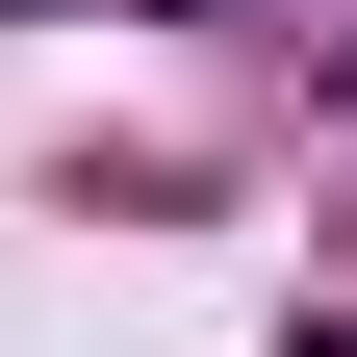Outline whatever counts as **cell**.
Here are the masks:
<instances>
[{"label":"cell","instance_id":"cell-1","mask_svg":"<svg viewBox=\"0 0 357 357\" xmlns=\"http://www.w3.org/2000/svg\"><path fill=\"white\" fill-rule=\"evenodd\" d=\"M332 102H357V26H332Z\"/></svg>","mask_w":357,"mask_h":357},{"label":"cell","instance_id":"cell-2","mask_svg":"<svg viewBox=\"0 0 357 357\" xmlns=\"http://www.w3.org/2000/svg\"><path fill=\"white\" fill-rule=\"evenodd\" d=\"M281 357H357V332H281Z\"/></svg>","mask_w":357,"mask_h":357}]
</instances>
